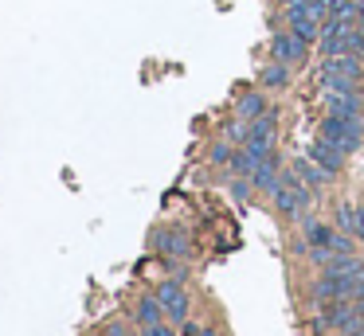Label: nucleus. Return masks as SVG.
Instances as JSON below:
<instances>
[{
    "mask_svg": "<svg viewBox=\"0 0 364 336\" xmlns=\"http://www.w3.org/2000/svg\"><path fill=\"white\" fill-rule=\"evenodd\" d=\"M321 137L329 145H337L341 153H356L360 148V137H364V121L360 117H341V114H329L321 125Z\"/></svg>",
    "mask_w": 364,
    "mask_h": 336,
    "instance_id": "obj_1",
    "label": "nucleus"
},
{
    "mask_svg": "<svg viewBox=\"0 0 364 336\" xmlns=\"http://www.w3.org/2000/svg\"><path fill=\"white\" fill-rule=\"evenodd\" d=\"M317 78L325 82V90H356V82H360V63H356V55H329Z\"/></svg>",
    "mask_w": 364,
    "mask_h": 336,
    "instance_id": "obj_2",
    "label": "nucleus"
},
{
    "mask_svg": "<svg viewBox=\"0 0 364 336\" xmlns=\"http://www.w3.org/2000/svg\"><path fill=\"white\" fill-rule=\"evenodd\" d=\"M317 297H321V301H356V297H364V270L325 273V278L317 281Z\"/></svg>",
    "mask_w": 364,
    "mask_h": 336,
    "instance_id": "obj_3",
    "label": "nucleus"
},
{
    "mask_svg": "<svg viewBox=\"0 0 364 336\" xmlns=\"http://www.w3.org/2000/svg\"><path fill=\"white\" fill-rule=\"evenodd\" d=\"M325 16V0H301V4H290L286 8V23L290 31H298L301 39H317V20Z\"/></svg>",
    "mask_w": 364,
    "mask_h": 336,
    "instance_id": "obj_4",
    "label": "nucleus"
},
{
    "mask_svg": "<svg viewBox=\"0 0 364 336\" xmlns=\"http://www.w3.org/2000/svg\"><path fill=\"white\" fill-rule=\"evenodd\" d=\"M274 203H278V211H282V215H301V211L309 207V188L290 172V176L274 188Z\"/></svg>",
    "mask_w": 364,
    "mask_h": 336,
    "instance_id": "obj_5",
    "label": "nucleus"
},
{
    "mask_svg": "<svg viewBox=\"0 0 364 336\" xmlns=\"http://www.w3.org/2000/svg\"><path fill=\"white\" fill-rule=\"evenodd\" d=\"M270 51H274L278 63H298L301 55H306V39H301L298 31H278L274 43H270Z\"/></svg>",
    "mask_w": 364,
    "mask_h": 336,
    "instance_id": "obj_6",
    "label": "nucleus"
},
{
    "mask_svg": "<svg viewBox=\"0 0 364 336\" xmlns=\"http://www.w3.org/2000/svg\"><path fill=\"white\" fill-rule=\"evenodd\" d=\"M157 301H161V309L176 320H184V313H188V293H184L176 281H165V286L157 289Z\"/></svg>",
    "mask_w": 364,
    "mask_h": 336,
    "instance_id": "obj_7",
    "label": "nucleus"
},
{
    "mask_svg": "<svg viewBox=\"0 0 364 336\" xmlns=\"http://www.w3.org/2000/svg\"><path fill=\"white\" fill-rule=\"evenodd\" d=\"M309 242L314 246H321V250H329V254H353V246H348V239L345 234H337L333 227H309Z\"/></svg>",
    "mask_w": 364,
    "mask_h": 336,
    "instance_id": "obj_8",
    "label": "nucleus"
},
{
    "mask_svg": "<svg viewBox=\"0 0 364 336\" xmlns=\"http://www.w3.org/2000/svg\"><path fill=\"white\" fill-rule=\"evenodd\" d=\"M309 161H314L317 164V168H325V172H329V176H333V172H337L341 168V161H345V153H341V148L337 145H329V141H314V145H309Z\"/></svg>",
    "mask_w": 364,
    "mask_h": 336,
    "instance_id": "obj_9",
    "label": "nucleus"
},
{
    "mask_svg": "<svg viewBox=\"0 0 364 336\" xmlns=\"http://www.w3.org/2000/svg\"><path fill=\"white\" fill-rule=\"evenodd\" d=\"M325 102H329V114H341V117L360 114V94L356 90H325Z\"/></svg>",
    "mask_w": 364,
    "mask_h": 336,
    "instance_id": "obj_10",
    "label": "nucleus"
},
{
    "mask_svg": "<svg viewBox=\"0 0 364 336\" xmlns=\"http://www.w3.org/2000/svg\"><path fill=\"white\" fill-rule=\"evenodd\" d=\"M337 227L345 234H353V239H364V207H356V203H341L337 207Z\"/></svg>",
    "mask_w": 364,
    "mask_h": 336,
    "instance_id": "obj_11",
    "label": "nucleus"
},
{
    "mask_svg": "<svg viewBox=\"0 0 364 336\" xmlns=\"http://www.w3.org/2000/svg\"><path fill=\"white\" fill-rule=\"evenodd\" d=\"M290 172H294V176H298L301 184H306V188H321L325 180H329V172H325V168H317V164L309 161V156H298Z\"/></svg>",
    "mask_w": 364,
    "mask_h": 336,
    "instance_id": "obj_12",
    "label": "nucleus"
},
{
    "mask_svg": "<svg viewBox=\"0 0 364 336\" xmlns=\"http://www.w3.org/2000/svg\"><path fill=\"white\" fill-rule=\"evenodd\" d=\"M325 16H329L333 23H353L356 16H360V8H356L353 0H325Z\"/></svg>",
    "mask_w": 364,
    "mask_h": 336,
    "instance_id": "obj_13",
    "label": "nucleus"
},
{
    "mask_svg": "<svg viewBox=\"0 0 364 336\" xmlns=\"http://www.w3.org/2000/svg\"><path fill=\"white\" fill-rule=\"evenodd\" d=\"M251 176H255V184H259V188H267V192H274V188L282 184V180H278V172H274V161H262L259 168L251 172Z\"/></svg>",
    "mask_w": 364,
    "mask_h": 336,
    "instance_id": "obj_14",
    "label": "nucleus"
},
{
    "mask_svg": "<svg viewBox=\"0 0 364 336\" xmlns=\"http://www.w3.org/2000/svg\"><path fill=\"white\" fill-rule=\"evenodd\" d=\"M161 313H165V309H161L157 297H145V301L137 305V320H141L145 328H149V325H161Z\"/></svg>",
    "mask_w": 364,
    "mask_h": 336,
    "instance_id": "obj_15",
    "label": "nucleus"
},
{
    "mask_svg": "<svg viewBox=\"0 0 364 336\" xmlns=\"http://www.w3.org/2000/svg\"><path fill=\"white\" fill-rule=\"evenodd\" d=\"M157 246L165 250V254H184L188 242H184V234H176V231H161L157 234Z\"/></svg>",
    "mask_w": 364,
    "mask_h": 336,
    "instance_id": "obj_16",
    "label": "nucleus"
},
{
    "mask_svg": "<svg viewBox=\"0 0 364 336\" xmlns=\"http://www.w3.org/2000/svg\"><path fill=\"white\" fill-rule=\"evenodd\" d=\"M239 114H243V117H262V114H267V102H262L259 94H247V98L239 102Z\"/></svg>",
    "mask_w": 364,
    "mask_h": 336,
    "instance_id": "obj_17",
    "label": "nucleus"
},
{
    "mask_svg": "<svg viewBox=\"0 0 364 336\" xmlns=\"http://www.w3.org/2000/svg\"><path fill=\"white\" fill-rule=\"evenodd\" d=\"M262 82H267V86H282V82H286L282 63H274V67H267V70H262Z\"/></svg>",
    "mask_w": 364,
    "mask_h": 336,
    "instance_id": "obj_18",
    "label": "nucleus"
},
{
    "mask_svg": "<svg viewBox=\"0 0 364 336\" xmlns=\"http://www.w3.org/2000/svg\"><path fill=\"white\" fill-rule=\"evenodd\" d=\"M145 336H173V328H168V325H149V328H145Z\"/></svg>",
    "mask_w": 364,
    "mask_h": 336,
    "instance_id": "obj_19",
    "label": "nucleus"
},
{
    "mask_svg": "<svg viewBox=\"0 0 364 336\" xmlns=\"http://www.w3.org/2000/svg\"><path fill=\"white\" fill-rule=\"evenodd\" d=\"M106 336H129V332H126L122 325H114V328H106Z\"/></svg>",
    "mask_w": 364,
    "mask_h": 336,
    "instance_id": "obj_20",
    "label": "nucleus"
},
{
    "mask_svg": "<svg viewBox=\"0 0 364 336\" xmlns=\"http://www.w3.org/2000/svg\"><path fill=\"white\" fill-rule=\"evenodd\" d=\"M345 336H364V325H360V328H356V332H345Z\"/></svg>",
    "mask_w": 364,
    "mask_h": 336,
    "instance_id": "obj_21",
    "label": "nucleus"
},
{
    "mask_svg": "<svg viewBox=\"0 0 364 336\" xmlns=\"http://www.w3.org/2000/svg\"><path fill=\"white\" fill-rule=\"evenodd\" d=\"M282 4H286V8H290V4H301V0H282Z\"/></svg>",
    "mask_w": 364,
    "mask_h": 336,
    "instance_id": "obj_22",
    "label": "nucleus"
},
{
    "mask_svg": "<svg viewBox=\"0 0 364 336\" xmlns=\"http://www.w3.org/2000/svg\"><path fill=\"white\" fill-rule=\"evenodd\" d=\"M360 16H364V4H360Z\"/></svg>",
    "mask_w": 364,
    "mask_h": 336,
    "instance_id": "obj_23",
    "label": "nucleus"
},
{
    "mask_svg": "<svg viewBox=\"0 0 364 336\" xmlns=\"http://www.w3.org/2000/svg\"><path fill=\"white\" fill-rule=\"evenodd\" d=\"M98 336H106V332H98Z\"/></svg>",
    "mask_w": 364,
    "mask_h": 336,
    "instance_id": "obj_24",
    "label": "nucleus"
}]
</instances>
